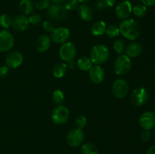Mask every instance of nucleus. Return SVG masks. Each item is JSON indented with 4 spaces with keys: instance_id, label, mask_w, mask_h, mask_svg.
<instances>
[{
    "instance_id": "nucleus-41",
    "label": "nucleus",
    "mask_w": 155,
    "mask_h": 154,
    "mask_svg": "<svg viewBox=\"0 0 155 154\" xmlns=\"http://www.w3.org/2000/svg\"><path fill=\"white\" fill-rule=\"evenodd\" d=\"M54 3H58V4H63V3L66 2L68 0H51Z\"/></svg>"
},
{
    "instance_id": "nucleus-23",
    "label": "nucleus",
    "mask_w": 155,
    "mask_h": 154,
    "mask_svg": "<svg viewBox=\"0 0 155 154\" xmlns=\"http://www.w3.org/2000/svg\"><path fill=\"white\" fill-rule=\"evenodd\" d=\"M77 66L82 71L89 70L92 66V62L90 57L86 56L80 57L77 60Z\"/></svg>"
},
{
    "instance_id": "nucleus-31",
    "label": "nucleus",
    "mask_w": 155,
    "mask_h": 154,
    "mask_svg": "<svg viewBox=\"0 0 155 154\" xmlns=\"http://www.w3.org/2000/svg\"><path fill=\"white\" fill-rule=\"evenodd\" d=\"M50 5H51L50 0H36L34 3V6L39 10L48 9Z\"/></svg>"
},
{
    "instance_id": "nucleus-14",
    "label": "nucleus",
    "mask_w": 155,
    "mask_h": 154,
    "mask_svg": "<svg viewBox=\"0 0 155 154\" xmlns=\"http://www.w3.org/2000/svg\"><path fill=\"white\" fill-rule=\"evenodd\" d=\"M132 10H133V6H132L131 2L128 0H125V1L121 2L117 6L115 13H116V16L119 19L126 20L131 14Z\"/></svg>"
},
{
    "instance_id": "nucleus-18",
    "label": "nucleus",
    "mask_w": 155,
    "mask_h": 154,
    "mask_svg": "<svg viewBox=\"0 0 155 154\" xmlns=\"http://www.w3.org/2000/svg\"><path fill=\"white\" fill-rule=\"evenodd\" d=\"M51 39L47 35H41L36 42V48L39 52H45L51 45Z\"/></svg>"
},
{
    "instance_id": "nucleus-19",
    "label": "nucleus",
    "mask_w": 155,
    "mask_h": 154,
    "mask_svg": "<svg viewBox=\"0 0 155 154\" xmlns=\"http://www.w3.org/2000/svg\"><path fill=\"white\" fill-rule=\"evenodd\" d=\"M78 15L83 21H90L93 18L92 9L87 5H81L78 7Z\"/></svg>"
},
{
    "instance_id": "nucleus-22",
    "label": "nucleus",
    "mask_w": 155,
    "mask_h": 154,
    "mask_svg": "<svg viewBox=\"0 0 155 154\" xmlns=\"http://www.w3.org/2000/svg\"><path fill=\"white\" fill-rule=\"evenodd\" d=\"M68 66L65 63H58L53 67L52 73L55 78L61 79L67 73Z\"/></svg>"
},
{
    "instance_id": "nucleus-34",
    "label": "nucleus",
    "mask_w": 155,
    "mask_h": 154,
    "mask_svg": "<svg viewBox=\"0 0 155 154\" xmlns=\"http://www.w3.org/2000/svg\"><path fill=\"white\" fill-rule=\"evenodd\" d=\"M29 22L30 24H33V25H38L41 23L42 21V18L39 14H32L31 16L29 17Z\"/></svg>"
},
{
    "instance_id": "nucleus-25",
    "label": "nucleus",
    "mask_w": 155,
    "mask_h": 154,
    "mask_svg": "<svg viewBox=\"0 0 155 154\" xmlns=\"http://www.w3.org/2000/svg\"><path fill=\"white\" fill-rule=\"evenodd\" d=\"M52 100L54 103L57 105H62L65 101L64 93L60 89L54 91L52 94Z\"/></svg>"
},
{
    "instance_id": "nucleus-10",
    "label": "nucleus",
    "mask_w": 155,
    "mask_h": 154,
    "mask_svg": "<svg viewBox=\"0 0 155 154\" xmlns=\"http://www.w3.org/2000/svg\"><path fill=\"white\" fill-rule=\"evenodd\" d=\"M85 138V134L81 129L74 128L67 136V143L72 147H77L83 143Z\"/></svg>"
},
{
    "instance_id": "nucleus-27",
    "label": "nucleus",
    "mask_w": 155,
    "mask_h": 154,
    "mask_svg": "<svg viewBox=\"0 0 155 154\" xmlns=\"http://www.w3.org/2000/svg\"><path fill=\"white\" fill-rule=\"evenodd\" d=\"M114 4L115 0H98L96 5L99 10H104L108 8L113 7Z\"/></svg>"
},
{
    "instance_id": "nucleus-26",
    "label": "nucleus",
    "mask_w": 155,
    "mask_h": 154,
    "mask_svg": "<svg viewBox=\"0 0 155 154\" xmlns=\"http://www.w3.org/2000/svg\"><path fill=\"white\" fill-rule=\"evenodd\" d=\"M132 12H133V14L136 17H138V18H143L147 14V7L142 4L137 5L133 7Z\"/></svg>"
},
{
    "instance_id": "nucleus-20",
    "label": "nucleus",
    "mask_w": 155,
    "mask_h": 154,
    "mask_svg": "<svg viewBox=\"0 0 155 154\" xmlns=\"http://www.w3.org/2000/svg\"><path fill=\"white\" fill-rule=\"evenodd\" d=\"M106 28H107V25H106L105 22L99 21L92 24V27H91V32L93 36H100L105 33Z\"/></svg>"
},
{
    "instance_id": "nucleus-5",
    "label": "nucleus",
    "mask_w": 155,
    "mask_h": 154,
    "mask_svg": "<svg viewBox=\"0 0 155 154\" xmlns=\"http://www.w3.org/2000/svg\"><path fill=\"white\" fill-rule=\"evenodd\" d=\"M148 101V92L145 88L139 87L131 94V101L136 107H142Z\"/></svg>"
},
{
    "instance_id": "nucleus-36",
    "label": "nucleus",
    "mask_w": 155,
    "mask_h": 154,
    "mask_svg": "<svg viewBox=\"0 0 155 154\" xmlns=\"http://www.w3.org/2000/svg\"><path fill=\"white\" fill-rule=\"evenodd\" d=\"M140 137L142 141H148L150 140V137H151V133H150V131L148 130H143L142 131V133H141Z\"/></svg>"
},
{
    "instance_id": "nucleus-11",
    "label": "nucleus",
    "mask_w": 155,
    "mask_h": 154,
    "mask_svg": "<svg viewBox=\"0 0 155 154\" xmlns=\"http://www.w3.org/2000/svg\"><path fill=\"white\" fill-rule=\"evenodd\" d=\"M23 61H24V57L20 51H10L6 55L5 64L8 68H12V69L18 68L22 64Z\"/></svg>"
},
{
    "instance_id": "nucleus-6",
    "label": "nucleus",
    "mask_w": 155,
    "mask_h": 154,
    "mask_svg": "<svg viewBox=\"0 0 155 154\" xmlns=\"http://www.w3.org/2000/svg\"><path fill=\"white\" fill-rule=\"evenodd\" d=\"M59 55L62 60L68 63L74 60L77 56V48L75 45L70 42L63 44L59 50Z\"/></svg>"
},
{
    "instance_id": "nucleus-2",
    "label": "nucleus",
    "mask_w": 155,
    "mask_h": 154,
    "mask_svg": "<svg viewBox=\"0 0 155 154\" xmlns=\"http://www.w3.org/2000/svg\"><path fill=\"white\" fill-rule=\"evenodd\" d=\"M110 56V51L106 45L99 44L94 45L90 52V59L92 63L101 65L107 61Z\"/></svg>"
},
{
    "instance_id": "nucleus-33",
    "label": "nucleus",
    "mask_w": 155,
    "mask_h": 154,
    "mask_svg": "<svg viewBox=\"0 0 155 154\" xmlns=\"http://www.w3.org/2000/svg\"><path fill=\"white\" fill-rule=\"evenodd\" d=\"M65 8L67 11H75L79 7V2L77 0H68L65 2Z\"/></svg>"
},
{
    "instance_id": "nucleus-24",
    "label": "nucleus",
    "mask_w": 155,
    "mask_h": 154,
    "mask_svg": "<svg viewBox=\"0 0 155 154\" xmlns=\"http://www.w3.org/2000/svg\"><path fill=\"white\" fill-rule=\"evenodd\" d=\"M81 150L83 154H98V149L95 144L86 143L82 146Z\"/></svg>"
},
{
    "instance_id": "nucleus-21",
    "label": "nucleus",
    "mask_w": 155,
    "mask_h": 154,
    "mask_svg": "<svg viewBox=\"0 0 155 154\" xmlns=\"http://www.w3.org/2000/svg\"><path fill=\"white\" fill-rule=\"evenodd\" d=\"M20 11L24 15H29L33 11L34 3L32 0H21L19 4Z\"/></svg>"
},
{
    "instance_id": "nucleus-17",
    "label": "nucleus",
    "mask_w": 155,
    "mask_h": 154,
    "mask_svg": "<svg viewBox=\"0 0 155 154\" xmlns=\"http://www.w3.org/2000/svg\"><path fill=\"white\" fill-rule=\"evenodd\" d=\"M126 55L128 56L130 58H136L141 55L143 48L142 45L139 42H133L129 44L126 47Z\"/></svg>"
},
{
    "instance_id": "nucleus-28",
    "label": "nucleus",
    "mask_w": 155,
    "mask_h": 154,
    "mask_svg": "<svg viewBox=\"0 0 155 154\" xmlns=\"http://www.w3.org/2000/svg\"><path fill=\"white\" fill-rule=\"evenodd\" d=\"M105 33L110 38H115L117 37L120 34V29L117 26L110 25L106 28Z\"/></svg>"
},
{
    "instance_id": "nucleus-8",
    "label": "nucleus",
    "mask_w": 155,
    "mask_h": 154,
    "mask_svg": "<svg viewBox=\"0 0 155 154\" xmlns=\"http://www.w3.org/2000/svg\"><path fill=\"white\" fill-rule=\"evenodd\" d=\"M129 88L130 86L127 80L124 79H118L114 82L111 90L112 93L116 98H124L128 94Z\"/></svg>"
},
{
    "instance_id": "nucleus-42",
    "label": "nucleus",
    "mask_w": 155,
    "mask_h": 154,
    "mask_svg": "<svg viewBox=\"0 0 155 154\" xmlns=\"http://www.w3.org/2000/svg\"><path fill=\"white\" fill-rule=\"evenodd\" d=\"M79 2H86L89 1V0H77Z\"/></svg>"
},
{
    "instance_id": "nucleus-38",
    "label": "nucleus",
    "mask_w": 155,
    "mask_h": 154,
    "mask_svg": "<svg viewBox=\"0 0 155 154\" xmlns=\"http://www.w3.org/2000/svg\"><path fill=\"white\" fill-rule=\"evenodd\" d=\"M141 2H142V5L146 7L155 5V0H141Z\"/></svg>"
},
{
    "instance_id": "nucleus-12",
    "label": "nucleus",
    "mask_w": 155,
    "mask_h": 154,
    "mask_svg": "<svg viewBox=\"0 0 155 154\" xmlns=\"http://www.w3.org/2000/svg\"><path fill=\"white\" fill-rule=\"evenodd\" d=\"M139 123L143 130H151L155 127V112L146 111L142 113L139 119Z\"/></svg>"
},
{
    "instance_id": "nucleus-40",
    "label": "nucleus",
    "mask_w": 155,
    "mask_h": 154,
    "mask_svg": "<svg viewBox=\"0 0 155 154\" xmlns=\"http://www.w3.org/2000/svg\"><path fill=\"white\" fill-rule=\"evenodd\" d=\"M68 68H71V69H74V66H75V65H74V60H72V61L68 62Z\"/></svg>"
},
{
    "instance_id": "nucleus-16",
    "label": "nucleus",
    "mask_w": 155,
    "mask_h": 154,
    "mask_svg": "<svg viewBox=\"0 0 155 154\" xmlns=\"http://www.w3.org/2000/svg\"><path fill=\"white\" fill-rule=\"evenodd\" d=\"M29 19L26 15L21 14L15 16L12 19V27L18 32L25 31L29 27Z\"/></svg>"
},
{
    "instance_id": "nucleus-37",
    "label": "nucleus",
    "mask_w": 155,
    "mask_h": 154,
    "mask_svg": "<svg viewBox=\"0 0 155 154\" xmlns=\"http://www.w3.org/2000/svg\"><path fill=\"white\" fill-rule=\"evenodd\" d=\"M8 67L7 66H0V78H5L8 74Z\"/></svg>"
},
{
    "instance_id": "nucleus-35",
    "label": "nucleus",
    "mask_w": 155,
    "mask_h": 154,
    "mask_svg": "<svg viewBox=\"0 0 155 154\" xmlns=\"http://www.w3.org/2000/svg\"><path fill=\"white\" fill-rule=\"evenodd\" d=\"M42 28H43L44 31L47 32V33H51L54 30V24L51 21H45L42 23Z\"/></svg>"
},
{
    "instance_id": "nucleus-30",
    "label": "nucleus",
    "mask_w": 155,
    "mask_h": 154,
    "mask_svg": "<svg viewBox=\"0 0 155 154\" xmlns=\"http://www.w3.org/2000/svg\"><path fill=\"white\" fill-rule=\"evenodd\" d=\"M114 48L118 54H122L126 49V43L123 39H117L114 42Z\"/></svg>"
},
{
    "instance_id": "nucleus-1",
    "label": "nucleus",
    "mask_w": 155,
    "mask_h": 154,
    "mask_svg": "<svg viewBox=\"0 0 155 154\" xmlns=\"http://www.w3.org/2000/svg\"><path fill=\"white\" fill-rule=\"evenodd\" d=\"M120 32L124 37L129 40H136L139 36L141 29L139 24L133 19H126L120 24Z\"/></svg>"
},
{
    "instance_id": "nucleus-4",
    "label": "nucleus",
    "mask_w": 155,
    "mask_h": 154,
    "mask_svg": "<svg viewBox=\"0 0 155 154\" xmlns=\"http://www.w3.org/2000/svg\"><path fill=\"white\" fill-rule=\"evenodd\" d=\"M70 116V111L65 106L58 105L51 113V119L56 125H63L68 122Z\"/></svg>"
},
{
    "instance_id": "nucleus-15",
    "label": "nucleus",
    "mask_w": 155,
    "mask_h": 154,
    "mask_svg": "<svg viewBox=\"0 0 155 154\" xmlns=\"http://www.w3.org/2000/svg\"><path fill=\"white\" fill-rule=\"evenodd\" d=\"M89 78L91 81L95 84H101L104 79L105 77V72L104 69L100 65H95L92 66V68L89 69Z\"/></svg>"
},
{
    "instance_id": "nucleus-9",
    "label": "nucleus",
    "mask_w": 155,
    "mask_h": 154,
    "mask_svg": "<svg viewBox=\"0 0 155 154\" xmlns=\"http://www.w3.org/2000/svg\"><path fill=\"white\" fill-rule=\"evenodd\" d=\"M48 14L49 18L54 21H61L67 17L68 11L62 4L54 3L48 8Z\"/></svg>"
},
{
    "instance_id": "nucleus-3",
    "label": "nucleus",
    "mask_w": 155,
    "mask_h": 154,
    "mask_svg": "<svg viewBox=\"0 0 155 154\" xmlns=\"http://www.w3.org/2000/svg\"><path fill=\"white\" fill-rule=\"evenodd\" d=\"M132 68L131 58L126 54H120L114 63V70L118 75H124L130 71Z\"/></svg>"
},
{
    "instance_id": "nucleus-32",
    "label": "nucleus",
    "mask_w": 155,
    "mask_h": 154,
    "mask_svg": "<svg viewBox=\"0 0 155 154\" xmlns=\"http://www.w3.org/2000/svg\"><path fill=\"white\" fill-rule=\"evenodd\" d=\"M86 125H87V119H86V116H83V115L77 116L75 120V125L77 128L82 130L86 127Z\"/></svg>"
},
{
    "instance_id": "nucleus-43",
    "label": "nucleus",
    "mask_w": 155,
    "mask_h": 154,
    "mask_svg": "<svg viewBox=\"0 0 155 154\" xmlns=\"http://www.w3.org/2000/svg\"><path fill=\"white\" fill-rule=\"evenodd\" d=\"M154 134H155V127H154Z\"/></svg>"
},
{
    "instance_id": "nucleus-7",
    "label": "nucleus",
    "mask_w": 155,
    "mask_h": 154,
    "mask_svg": "<svg viewBox=\"0 0 155 154\" xmlns=\"http://www.w3.org/2000/svg\"><path fill=\"white\" fill-rule=\"evenodd\" d=\"M71 37V33L70 30L67 27H58V28L54 29L51 32L50 38L51 41L56 44H64L69 40Z\"/></svg>"
},
{
    "instance_id": "nucleus-39",
    "label": "nucleus",
    "mask_w": 155,
    "mask_h": 154,
    "mask_svg": "<svg viewBox=\"0 0 155 154\" xmlns=\"http://www.w3.org/2000/svg\"><path fill=\"white\" fill-rule=\"evenodd\" d=\"M146 154H155V145L151 146L147 151Z\"/></svg>"
},
{
    "instance_id": "nucleus-13",
    "label": "nucleus",
    "mask_w": 155,
    "mask_h": 154,
    "mask_svg": "<svg viewBox=\"0 0 155 154\" xmlns=\"http://www.w3.org/2000/svg\"><path fill=\"white\" fill-rule=\"evenodd\" d=\"M15 40L12 33L7 30L0 31V52L8 51L13 47Z\"/></svg>"
},
{
    "instance_id": "nucleus-29",
    "label": "nucleus",
    "mask_w": 155,
    "mask_h": 154,
    "mask_svg": "<svg viewBox=\"0 0 155 154\" xmlns=\"http://www.w3.org/2000/svg\"><path fill=\"white\" fill-rule=\"evenodd\" d=\"M12 19L9 15L5 14H2L0 16V27L2 29H8L12 26Z\"/></svg>"
}]
</instances>
